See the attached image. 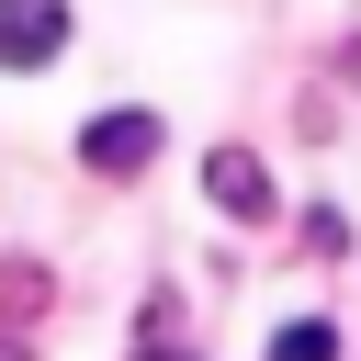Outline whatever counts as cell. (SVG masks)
<instances>
[{
  "label": "cell",
  "mask_w": 361,
  "mask_h": 361,
  "mask_svg": "<svg viewBox=\"0 0 361 361\" xmlns=\"http://www.w3.org/2000/svg\"><path fill=\"white\" fill-rule=\"evenodd\" d=\"M158 147H169V135H158V113H147V102H124V113H90V124H79V169H102V180H135Z\"/></svg>",
  "instance_id": "obj_1"
},
{
  "label": "cell",
  "mask_w": 361,
  "mask_h": 361,
  "mask_svg": "<svg viewBox=\"0 0 361 361\" xmlns=\"http://www.w3.org/2000/svg\"><path fill=\"white\" fill-rule=\"evenodd\" d=\"M68 45V0H0V68H45Z\"/></svg>",
  "instance_id": "obj_2"
},
{
  "label": "cell",
  "mask_w": 361,
  "mask_h": 361,
  "mask_svg": "<svg viewBox=\"0 0 361 361\" xmlns=\"http://www.w3.org/2000/svg\"><path fill=\"white\" fill-rule=\"evenodd\" d=\"M203 192H214V214H237V226L271 214V169H259L248 147H214V158H203Z\"/></svg>",
  "instance_id": "obj_3"
},
{
  "label": "cell",
  "mask_w": 361,
  "mask_h": 361,
  "mask_svg": "<svg viewBox=\"0 0 361 361\" xmlns=\"http://www.w3.org/2000/svg\"><path fill=\"white\" fill-rule=\"evenodd\" d=\"M271 361H338V327H327V316H293V327L271 338Z\"/></svg>",
  "instance_id": "obj_4"
},
{
  "label": "cell",
  "mask_w": 361,
  "mask_h": 361,
  "mask_svg": "<svg viewBox=\"0 0 361 361\" xmlns=\"http://www.w3.org/2000/svg\"><path fill=\"white\" fill-rule=\"evenodd\" d=\"M0 361H34V350H23V338H11V327H0Z\"/></svg>",
  "instance_id": "obj_5"
},
{
  "label": "cell",
  "mask_w": 361,
  "mask_h": 361,
  "mask_svg": "<svg viewBox=\"0 0 361 361\" xmlns=\"http://www.w3.org/2000/svg\"><path fill=\"white\" fill-rule=\"evenodd\" d=\"M147 361H192V350H147Z\"/></svg>",
  "instance_id": "obj_6"
}]
</instances>
